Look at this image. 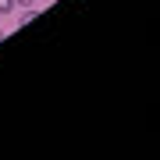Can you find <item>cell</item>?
<instances>
[{
    "mask_svg": "<svg viewBox=\"0 0 160 160\" xmlns=\"http://www.w3.org/2000/svg\"><path fill=\"white\" fill-rule=\"evenodd\" d=\"M36 14H39L36 7H22V11H18V25H29V22H32Z\"/></svg>",
    "mask_w": 160,
    "mask_h": 160,
    "instance_id": "cell-1",
    "label": "cell"
},
{
    "mask_svg": "<svg viewBox=\"0 0 160 160\" xmlns=\"http://www.w3.org/2000/svg\"><path fill=\"white\" fill-rule=\"evenodd\" d=\"M14 7H18V4H14V0H0V14H11V11H14Z\"/></svg>",
    "mask_w": 160,
    "mask_h": 160,
    "instance_id": "cell-2",
    "label": "cell"
},
{
    "mask_svg": "<svg viewBox=\"0 0 160 160\" xmlns=\"http://www.w3.org/2000/svg\"><path fill=\"white\" fill-rule=\"evenodd\" d=\"M14 4H22V7H32V4H36V0H14Z\"/></svg>",
    "mask_w": 160,
    "mask_h": 160,
    "instance_id": "cell-3",
    "label": "cell"
},
{
    "mask_svg": "<svg viewBox=\"0 0 160 160\" xmlns=\"http://www.w3.org/2000/svg\"><path fill=\"white\" fill-rule=\"evenodd\" d=\"M4 36H7V32H4V29H0V39H4Z\"/></svg>",
    "mask_w": 160,
    "mask_h": 160,
    "instance_id": "cell-4",
    "label": "cell"
}]
</instances>
